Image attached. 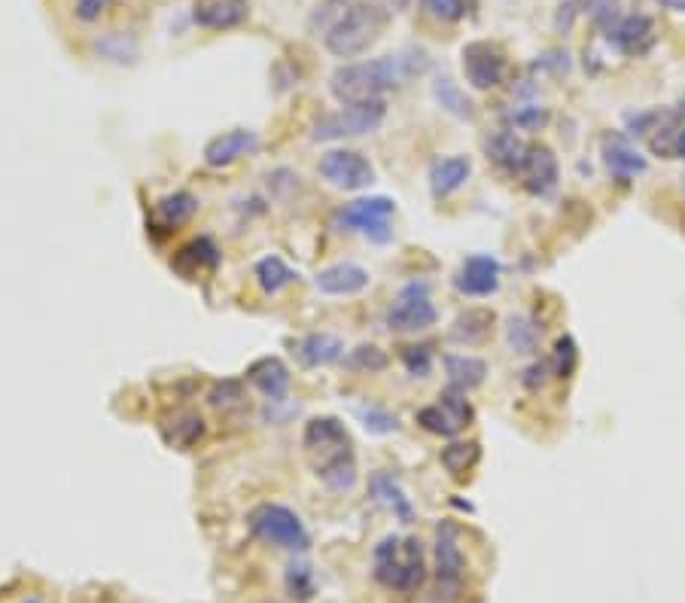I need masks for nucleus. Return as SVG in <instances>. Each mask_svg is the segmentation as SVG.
<instances>
[{
	"mask_svg": "<svg viewBox=\"0 0 685 603\" xmlns=\"http://www.w3.org/2000/svg\"><path fill=\"white\" fill-rule=\"evenodd\" d=\"M305 457L314 476L329 491H351L357 485V454L348 427L332 415L311 418L302 433Z\"/></svg>",
	"mask_w": 685,
	"mask_h": 603,
	"instance_id": "1",
	"label": "nucleus"
},
{
	"mask_svg": "<svg viewBox=\"0 0 685 603\" xmlns=\"http://www.w3.org/2000/svg\"><path fill=\"white\" fill-rule=\"evenodd\" d=\"M421 67L408 64L402 55H381L372 61H351L335 67V74L329 77V92L341 104H366V101H381L390 89L402 86L411 74Z\"/></svg>",
	"mask_w": 685,
	"mask_h": 603,
	"instance_id": "2",
	"label": "nucleus"
},
{
	"mask_svg": "<svg viewBox=\"0 0 685 603\" xmlns=\"http://www.w3.org/2000/svg\"><path fill=\"white\" fill-rule=\"evenodd\" d=\"M372 576L396 594H415L427 582V555L418 536H384L372 552Z\"/></svg>",
	"mask_w": 685,
	"mask_h": 603,
	"instance_id": "3",
	"label": "nucleus"
},
{
	"mask_svg": "<svg viewBox=\"0 0 685 603\" xmlns=\"http://www.w3.org/2000/svg\"><path fill=\"white\" fill-rule=\"evenodd\" d=\"M387 22H390L387 4H381V0H357V4L326 31L323 43L335 58H357L381 40Z\"/></svg>",
	"mask_w": 685,
	"mask_h": 603,
	"instance_id": "4",
	"label": "nucleus"
},
{
	"mask_svg": "<svg viewBox=\"0 0 685 603\" xmlns=\"http://www.w3.org/2000/svg\"><path fill=\"white\" fill-rule=\"evenodd\" d=\"M247 527L259 543L284 549V552H308L311 536L302 524V518L281 506V503H259L247 515Z\"/></svg>",
	"mask_w": 685,
	"mask_h": 603,
	"instance_id": "5",
	"label": "nucleus"
},
{
	"mask_svg": "<svg viewBox=\"0 0 685 603\" xmlns=\"http://www.w3.org/2000/svg\"><path fill=\"white\" fill-rule=\"evenodd\" d=\"M387 104L366 101V104H345L335 113H326L314 122L311 138L314 141H341V138H363L384 125Z\"/></svg>",
	"mask_w": 685,
	"mask_h": 603,
	"instance_id": "6",
	"label": "nucleus"
},
{
	"mask_svg": "<svg viewBox=\"0 0 685 603\" xmlns=\"http://www.w3.org/2000/svg\"><path fill=\"white\" fill-rule=\"evenodd\" d=\"M433 555H436V600L457 603L463 594L466 558L460 549V527L454 521H442L436 527Z\"/></svg>",
	"mask_w": 685,
	"mask_h": 603,
	"instance_id": "7",
	"label": "nucleus"
},
{
	"mask_svg": "<svg viewBox=\"0 0 685 603\" xmlns=\"http://www.w3.org/2000/svg\"><path fill=\"white\" fill-rule=\"evenodd\" d=\"M463 77L472 89L478 92H488V89H497L503 80H506V52L497 46V43H488V40H475V43H466L463 52Z\"/></svg>",
	"mask_w": 685,
	"mask_h": 603,
	"instance_id": "8",
	"label": "nucleus"
},
{
	"mask_svg": "<svg viewBox=\"0 0 685 603\" xmlns=\"http://www.w3.org/2000/svg\"><path fill=\"white\" fill-rule=\"evenodd\" d=\"M439 311L430 302V287L427 284H408L396 305L387 311V326L393 332H424L430 326H436Z\"/></svg>",
	"mask_w": 685,
	"mask_h": 603,
	"instance_id": "9",
	"label": "nucleus"
},
{
	"mask_svg": "<svg viewBox=\"0 0 685 603\" xmlns=\"http://www.w3.org/2000/svg\"><path fill=\"white\" fill-rule=\"evenodd\" d=\"M320 177L335 186V189H345V192H357L375 183V168L372 162L357 153V150H329L320 165H317Z\"/></svg>",
	"mask_w": 685,
	"mask_h": 603,
	"instance_id": "10",
	"label": "nucleus"
},
{
	"mask_svg": "<svg viewBox=\"0 0 685 603\" xmlns=\"http://www.w3.org/2000/svg\"><path fill=\"white\" fill-rule=\"evenodd\" d=\"M396 214V205L384 195L375 198H357L351 205H345L335 214V223L348 232H363V235H375L378 241L390 238V217Z\"/></svg>",
	"mask_w": 685,
	"mask_h": 603,
	"instance_id": "11",
	"label": "nucleus"
},
{
	"mask_svg": "<svg viewBox=\"0 0 685 603\" xmlns=\"http://www.w3.org/2000/svg\"><path fill=\"white\" fill-rule=\"evenodd\" d=\"M418 424L436 436H457L460 430H466L472 424V406H469L466 393L448 387L439 396V402L418 412Z\"/></svg>",
	"mask_w": 685,
	"mask_h": 603,
	"instance_id": "12",
	"label": "nucleus"
},
{
	"mask_svg": "<svg viewBox=\"0 0 685 603\" xmlns=\"http://www.w3.org/2000/svg\"><path fill=\"white\" fill-rule=\"evenodd\" d=\"M521 183L530 195H552L558 189V156L545 144H527L524 162H521Z\"/></svg>",
	"mask_w": 685,
	"mask_h": 603,
	"instance_id": "13",
	"label": "nucleus"
},
{
	"mask_svg": "<svg viewBox=\"0 0 685 603\" xmlns=\"http://www.w3.org/2000/svg\"><path fill=\"white\" fill-rule=\"evenodd\" d=\"M500 275H503V268L494 256L488 253H475L469 259H463L460 265V272L454 278V287L457 293L463 296H491L500 290Z\"/></svg>",
	"mask_w": 685,
	"mask_h": 603,
	"instance_id": "14",
	"label": "nucleus"
},
{
	"mask_svg": "<svg viewBox=\"0 0 685 603\" xmlns=\"http://www.w3.org/2000/svg\"><path fill=\"white\" fill-rule=\"evenodd\" d=\"M259 147H262V141H259L256 131H247V128L223 131L208 141V147H204V162H208L211 168H229L247 156H256Z\"/></svg>",
	"mask_w": 685,
	"mask_h": 603,
	"instance_id": "15",
	"label": "nucleus"
},
{
	"mask_svg": "<svg viewBox=\"0 0 685 603\" xmlns=\"http://www.w3.org/2000/svg\"><path fill=\"white\" fill-rule=\"evenodd\" d=\"M250 19V0H195L192 22L204 31H232Z\"/></svg>",
	"mask_w": 685,
	"mask_h": 603,
	"instance_id": "16",
	"label": "nucleus"
},
{
	"mask_svg": "<svg viewBox=\"0 0 685 603\" xmlns=\"http://www.w3.org/2000/svg\"><path fill=\"white\" fill-rule=\"evenodd\" d=\"M369 287V272L354 262L329 265L317 275V290L326 296H357Z\"/></svg>",
	"mask_w": 685,
	"mask_h": 603,
	"instance_id": "17",
	"label": "nucleus"
},
{
	"mask_svg": "<svg viewBox=\"0 0 685 603\" xmlns=\"http://www.w3.org/2000/svg\"><path fill=\"white\" fill-rule=\"evenodd\" d=\"M603 162L619 180H634L646 171V159L622 134H606L603 138Z\"/></svg>",
	"mask_w": 685,
	"mask_h": 603,
	"instance_id": "18",
	"label": "nucleus"
},
{
	"mask_svg": "<svg viewBox=\"0 0 685 603\" xmlns=\"http://www.w3.org/2000/svg\"><path fill=\"white\" fill-rule=\"evenodd\" d=\"M609 40L619 46L625 55L640 58V55H646L655 46V25H652L649 16L634 13V16H625L619 25H615V31L609 34Z\"/></svg>",
	"mask_w": 685,
	"mask_h": 603,
	"instance_id": "19",
	"label": "nucleus"
},
{
	"mask_svg": "<svg viewBox=\"0 0 685 603\" xmlns=\"http://www.w3.org/2000/svg\"><path fill=\"white\" fill-rule=\"evenodd\" d=\"M220 262V250L214 247V241H208V238H195V241H189V244H183L177 253H174V259H171V268L177 275H183V278H198V275H204V272H211V268Z\"/></svg>",
	"mask_w": 685,
	"mask_h": 603,
	"instance_id": "20",
	"label": "nucleus"
},
{
	"mask_svg": "<svg viewBox=\"0 0 685 603\" xmlns=\"http://www.w3.org/2000/svg\"><path fill=\"white\" fill-rule=\"evenodd\" d=\"M247 381L268 399H284L290 390V369L281 357H262V360L250 363Z\"/></svg>",
	"mask_w": 685,
	"mask_h": 603,
	"instance_id": "21",
	"label": "nucleus"
},
{
	"mask_svg": "<svg viewBox=\"0 0 685 603\" xmlns=\"http://www.w3.org/2000/svg\"><path fill=\"white\" fill-rule=\"evenodd\" d=\"M159 430H162V439L171 448L189 451L204 436V421H201V415H195L189 409H177V412H168L159 421Z\"/></svg>",
	"mask_w": 685,
	"mask_h": 603,
	"instance_id": "22",
	"label": "nucleus"
},
{
	"mask_svg": "<svg viewBox=\"0 0 685 603\" xmlns=\"http://www.w3.org/2000/svg\"><path fill=\"white\" fill-rule=\"evenodd\" d=\"M198 211V198L189 195V192H171L165 198L156 201L153 208V223L162 229V232H174L180 226H186Z\"/></svg>",
	"mask_w": 685,
	"mask_h": 603,
	"instance_id": "23",
	"label": "nucleus"
},
{
	"mask_svg": "<svg viewBox=\"0 0 685 603\" xmlns=\"http://www.w3.org/2000/svg\"><path fill=\"white\" fill-rule=\"evenodd\" d=\"M472 174V162L466 156H448V159H439L433 162L430 168V186H433V195L436 198H445V195H454Z\"/></svg>",
	"mask_w": 685,
	"mask_h": 603,
	"instance_id": "24",
	"label": "nucleus"
},
{
	"mask_svg": "<svg viewBox=\"0 0 685 603\" xmlns=\"http://www.w3.org/2000/svg\"><path fill=\"white\" fill-rule=\"evenodd\" d=\"M445 372H448L451 390L469 393V390H475L478 384H485V378H488V363H485V360H478V357H469V354H448V357H445Z\"/></svg>",
	"mask_w": 685,
	"mask_h": 603,
	"instance_id": "25",
	"label": "nucleus"
},
{
	"mask_svg": "<svg viewBox=\"0 0 685 603\" xmlns=\"http://www.w3.org/2000/svg\"><path fill=\"white\" fill-rule=\"evenodd\" d=\"M369 488H372V497L393 512V518H399L402 524H411L415 521V506H411V500L405 497V491L399 488V482L387 473H375L369 479Z\"/></svg>",
	"mask_w": 685,
	"mask_h": 603,
	"instance_id": "26",
	"label": "nucleus"
},
{
	"mask_svg": "<svg viewBox=\"0 0 685 603\" xmlns=\"http://www.w3.org/2000/svg\"><path fill=\"white\" fill-rule=\"evenodd\" d=\"M299 357L311 369L332 366V363H338L341 357H345V342H341L338 335H329V332H311V335H305L302 345H299Z\"/></svg>",
	"mask_w": 685,
	"mask_h": 603,
	"instance_id": "27",
	"label": "nucleus"
},
{
	"mask_svg": "<svg viewBox=\"0 0 685 603\" xmlns=\"http://www.w3.org/2000/svg\"><path fill=\"white\" fill-rule=\"evenodd\" d=\"M491 326H494V311L466 308L463 314H457V320L451 326V339L460 345H478L491 335Z\"/></svg>",
	"mask_w": 685,
	"mask_h": 603,
	"instance_id": "28",
	"label": "nucleus"
},
{
	"mask_svg": "<svg viewBox=\"0 0 685 603\" xmlns=\"http://www.w3.org/2000/svg\"><path fill=\"white\" fill-rule=\"evenodd\" d=\"M524 153H527V144L518 138L515 131H497L494 138L488 141V159L497 168H503V171L518 174L521 171V162H524Z\"/></svg>",
	"mask_w": 685,
	"mask_h": 603,
	"instance_id": "29",
	"label": "nucleus"
},
{
	"mask_svg": "<svg viewBox=\"0 0 685 603\" xmlns=\"http://www.w3.org/2000/svg\"><path fill=\"white\" fill-rule=\"evenodd\" d=\"M256 281H259L262 293L274 296V293H281L284 287H290L296 281V272L281 256H265V259L256 262Z\"/></svg>",
	"mask_w": 685,
	"mask_h": 603,
	"instance_id": "30",
	"label": "nucleus"
},
{
	"mask_svg": "<svg viewBox=\"0 0 685 603\" xmlns=\"http://www.w3.org/2000/svg\"><path fill=\"white\" fill-rule=\"evenodd\" d=\"M478 457H482L478 442H451L448 448H442V466L448 469L454 479H463L469 469L478 463Z\"/></svg>",
	"mask_w": 685,
	"mask_h": 603,
	"instance_id": "31",
	"label": "nucleus"
},
{
	"mask_svg": "<svg viewBox=\"0 0 685 603\" xmlns=\"http://www.w3.org/2000/svg\"><path fill=\"white\" fill-rule=\"evenodd\" d=\"M208 406L220 415H232L238 409H244V387L235 378H223L208 390Z\"/></svg>",
	"mask_w": 685,
	"mask_h": 603,
	"instance_id": "32",
	"label": "nucleus"
},
{
	"mask_svg": "<svg viewBox=\"0 0 685 603\" xmlns=\"http://www.w3.org/2000/svg\"><path fill=\"white\" fill-rule=\"evenodd\" d=\"M506 339H509L512 354L527 357V354H533L539 348V329L533 326V320H527L524 314H518V317H509Z\"/></svg>",
	"mask_w": 685,
	"mask_h": 603,
	"instance_id": "33",
	"label": "nucleus"
},
{
	"mask_svg": "<svg viewBox=\"0 0 685 603\" xmlns=\"http://www.w3.org/2000/svg\"><path fill=\"white\" fill-rule=\"evenodd\" d=\"M284 582H287V594H290L296 603H308V600L314 597V591H317L314 570H311V564H305V561H293V564L287 567Z\"/></svg>",
	"mask_w": 685,
	"mask_h": 603,
	"instance_id": "34",
	"label": "nucleus"
},
{
	"mask_svg": "<svg viewBox=\"0 0 685 603\" xmlns=\"http://www.w3.org/2000/svg\"><path fill=\"white\" fill-rule=\"evenodd\" d=\"M357 4V0H320V4L314 7V13L308 16V28L314 31V34H323L326 37V31L345 16L351 7Z\"/></svg>",
	"mask_w": 685,
	"mask_h": 603,
	"instance_id": "35",
	"label": "nucleus"
},
{
	"mask_svg": "<svg viewBox=\"0 0 685 603\" xmlns=\"http://www.w3.org/2000/svg\"><path fill=\"white\" fill-rule=\"evenodd\" d=\"M433 95H436V101H439L448 113H454V116H460V119H469V116H472L469 98L454 86L451 77H439L436 86H433Z\"/></svg>",
	"mask_w": 685,
	"mask_h": 603,
	"instance_id": "36",
	"label": "nucleus"
},
{
	"mask_svg": "<svg viewBox=\"0 0 685 603\" xmlns=\"http://www.w3.org/2000/svg\"><path fill=\"white\" fill-rule=\"evenodd\" d=\"M387 354L378 348V345H360V348H354L351 354H348V360H345V366L351 369V372H384L387 369Z\"/></svg>",
	"mask_w": 685,
	"mask_h": 603,
	"instance_id": "37",
	"label": "nucleus"
},
{
	"mask_svg": "<svg viewBox=\"0 0 685 603\" xmlns=\"http://www.w3.org/2000/svg\"><path fill=\"white\" fill-rule=\"evenodd\" d=\"M402 363L415 378H427L433 369V351L427 345H408L402 348Z\"/></svg>",
	"mask_w": 685,
	"mask_h": 603,
	"instance_id": "38",
	"label": "nucleus"
},
{
	"mask_svg": "<svg viewBox=\"0 0 685 603\" xmlns=\"http://www.w3.org/2000/svg\"><path fill=\"white\" fill-rule=\"evenodd\" d=\"M421 7L439 22H460L466 16V0H421Z\"/></svg>",
	"mask_w": 685,
	"mask_h": 603,
	"instance_id": "39",
	"label": "nucleus"
},
{
	"mask_svg": "<svg viewBox=\"0 0 685 603\" xmlns=\"http://www.w3.org/2000/svg\"><path fill=\"white\" fill-rule=\"evenodd\" d=\"M357 415H360V421H363V427H366L369 433H393V430H396V418H393L390 412L378 409V406H366V409H360Z\"/></svg>",
	"mask_w": 685,
	"mask_h": 603,
	"instance_id": "40",
	"label": "nucleus"
},
{
	"mask_svg": "<svg viewBox=\"0 0 685 603\" xmlns=\"http://www.w3.org/2000/svg\"><path fill=\"white\" fill-rule=\"evenodd\" d=\"M555 369L564 378L576 369V342L570 335H564V339H558V345H555Z\"/></svg>",
	"mask_w": 685,
	"mask_h": 603,
	"instance_id": "41",
	"label": "nucleus"
},
{
	"mask_svg": "<svg viewBox=\"0 0 685 603\" xmlns=\"http://www.w3.org/2000/svg\"><path fill=\"white\" fill-rule=\"evenodd\" d=\"M545 122H548V110L545 107H521L512 116V125L515 128H524V131H539Z\"/></svg>",
	"mask_w": 685,
	"mask_h": 603,
	"instance_id": "42",
	"label": "nucleus"
},
{
	"mask_svg": "<svg viewBox=\"0 0 685 603\" xmlns=\"http://www.w3.org/2000/svg\"><path fill=\"white\" fill-rule=\"evenodd\" d=\"M113 4V0H77V16L83 22H95L101 19V13Z\"/></svg>",
	"mask_w": 685,
	"mask_h": 603,
	"instance_id": "43",
	"label": "nucleus"
},
{
	"mask_svg": "<svg viewBox=\"0 0 685 603\" xmlns=\"http://www.w3.org/2000/svg\"><path fill=\"white\" fill-rule=\"evenodd\" d=\"M579 7H582V0H567V4L558 7V16H555V28L558 31H570L573 19L579 16Z\"/></svg>",
	"mask_w": 685,
	"mask_h": 603,
	"instance_id": "44",
	"label": "nucleus"
},
{
	"mask_svg": "<svg viewBox=\"0 0 685 603\" xmlns=\"http://www.w3.org/2000/svg\"><path fill=\"white\" fill-rule=\"evenodd\" d=\"M658 4L664 10H673V13H685V0H658Z\"/></svg>",
	"mask_w": 685,
	"mask_h": 603,
	"instance_id": "45",
	"label": "nucleus"
},
{
	"mask_svg": "<svg viewBox=\"0 0 685 603\" xmlns=\"http://www.w3.org/2000/svg\"><path fill=\"white\" fill-rule=\"evenodd\" d=\"M408 4H411V0H387L390 13H405V10H408Z\"/></svg>",
	"mask_w": 685,
	"mask_h": 603,
	"instance_id": "46",
	"label": "nucleus"
}]
</instances>
